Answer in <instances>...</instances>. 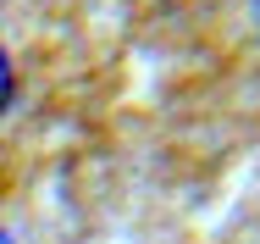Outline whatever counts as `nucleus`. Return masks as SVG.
<instances>
[{
    "label": "nucleus",
    "mask_w": 260,
    "mask_h": 244,
    "mask_svg": "<svg viewBox=\"0 0 260 244\" xmlns=\"http://www.w3.org/2000/svg\"><path fill=\"white\" fill-rule=\"evenodd\" d=\"M6 100H11V61H6V50H0V111H6Z\"/></svg>",
    "instance_id": "f257e3e1"
},
{
    "label": "nucleus",
    "mask_w": 260,
    "mask_h": 244,
    "mask_svg": "<svg viewBox=\"0 0 260 244\" xmlns=\"http://www.w3.org/2000/svg\"><path fill=\"white\" fill-rule=\"evenodd\" d=\"M0 244H11V239H6V233H0Z\"/></svg>",
    "instance_id": "f03ea898"
}]
</instances>
